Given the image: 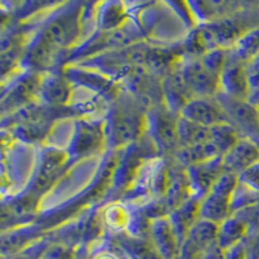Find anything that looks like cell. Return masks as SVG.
I'll use <instances>...</instances> for the list:
<instances>
[{"instance_id": "1", "label": "cell", "mask_w": 259, "mask_h": 259, "mask_svg": "<svg viewBox=\"0 0 259 259\" xmlns=\"http://www.w3.org/2000/svg\"><path fill=\"white\" fill-rule=\"evenodd\" d=\"M135 100V99H134ZM140 106L135 101L134 105L122 103L114 106L106 117L105 123L106 143L110 147H124L133 145L147 133L145 114L140 113Z\"/></svg>"}, {"instance_id": "2", "label": "cell", "mask_w": 259, "mask_h": 259, "mask_svg": "<svg viewBox=\"0 0 259 259\" xmlns=\"http://www.w3.org/2000/svg\"><path fill=\"white\" fill-rule=\"evenodd\" d=\"M239 186V175L224 171L210 193L201 201L200 219L221 224L232 215V196Z\"/></svg>"}, {"instance_id": "3", "label": "cell", "mask_w": 259, "mask_h": 259, "mask_svg": "<svg viewBox=\"0 0 259 259\" xmlns=\"http://www.w3.org/2000/svg\"><path fill=\"white\" fill-rule=\"evenodd\" d=\"M180 115L175 114L163 104L153 106L145 114L147 135L152 143L163 152H177L179 148L178 121Z\"/></svg>"}, {"instance_id": "4", "label": "cell", "mask_w": 259, "mask_h": 259, "mask_svg": "<svg viewBox=\"0 0 259 259\" xmlns=\"http://www.w3.org/2000/svg\"><path fill=\"white\" fill-rule=\"evenodd\" d=\"M178 70L193 97L214 99L221 92L219 75L210 70L200 57L186 60Z\"/></svg>"}, {"instance_id": "5", "label": "cell", "mask_w": 259, "mask_h": 259, "mask_svg": "<svg viewBox=\"0 0 259 259\" xmlns=\"http://www.w3.org/2000/svg\"><path fill=\"white\" fill-rule=\"evenodd\" d=\"M106 143L105 123L96 119L77 122L70 139L68 153L70 157H84L96 153Z\"/></svg>"}, {"instance_id": "6", "label": "cell", "mask_w": 259, "mask_h": 259, "mask_svg": "<svg viewBox=\"0 0 259 259\" xmlns=\"http://www.w3.org/2000/svg\"><path fill=\"white\" fill-rule=\"evenodd\" d=\"M80 30V11L74 9L53 17L47 22L39 36L46 41L57 47L59 50H66L77 40Z\"/></svg>"}, {"instance_id": "7", "label": "cell", "mask_w": 259, "mask_h": 259, "mask_svg": "<svg viewBox=\"0 0 259 259\" xmlns=\"http://www.w3.org/2000/svg\"><path fill=\"white\" fill-rule=\"evenodd\" d=\"M221 94L226 96L247 101L249 83H247L246 62L242 61L235 51H230L224 68L219 75Z\"/></svg>"}, {"instance_id": "8", "label": "cell", "mask_w": 259, "mask_h": 259, "mask_svg": "<svg viewBox=\"0 0 259 259\" xmlns=\"http://www.w3.org/2000/svg\"><path fill=\"white\" fill-rule=\"evenodd\" d=\"M71 94H73V85L65 78L64 73L47 71V73H41L40 75L35 101L50 108L69 105Z\"/></svg>"}, {"instance_id": "9", "label": "cell", "mask_w": 259, "mask_h": 259, "mask_svg": "<svg viewBox=\"0 0 259 259\" xmlns=\"http://www.w3.org/2000/svg\"><path fill=\"white\" fill-rule=\"evenodd\" d=\"M180 117L205 127H214L217 124L231 122L217 97H193L183 108Z\"/></svg>"}, {"instance_id": "10", "label": "cell", "mask_w": 259, "mask_h": 259, "mask_svg": "<svg viewBox=\"0 0 259 259\" xmlns=\"http://www.w3.org/2000/svg\"><path fill=\"white\" fill-rule=\"evenodd\" d=\"M186 171L192 197L202 201L210 193L217 180L226 171L223 166V157L187 167Z\"/></svg>"}, {"instance_id": "11", "label": "cell", "mask_w": 259, "mask_h": 259, "mask_svg": "<svg viewBox=\"0 0 259 259\" xmlns=\"http://www.w3.org/2000/svg\"><path fill=\"white\" fill-rule=\"evenodd\" d=\"M69 153L60 148L51 147L41 153L40 163L38 166L36 175L32 180V191L35 194L45 193L52 187L55 180L59 178L62 167L69 158Z\"/></svg>"}, {"instance_id": "12", "label": "cell", "mask_w": 259, "mask_h": 259, "mask_svg": "<svg viewBox=\"0 0 259 259\" xmlns=\"http://www.w3.org/2000/svg\"><path fill=\"white\" fill-rule=\"evenodd\" d=\"M41 73L27 71L21 75L12 84L9 85L8 94H4L3 109L4 110H20L21 108L34 103L38 91L39 80Z\"/></svg>"}, {"instance_id": "13", "label": "cell", "mask_w": 259, "mask_h": 259, "mask_svg": "<svg viewBox=\"0 0 259 259\" xmlns=\"http://www.w3.org/2000/svg\"><path fill=\"white\" fill-rule=\"evenodd\" d=\"M149 240L162 259H179L182 242L168 219V215L150 223Z\"/></svg>"}, {"instance_id": "14", "label": "cell", "mask_w": 259, "mask_h": 259, "mask_svg": "<svg viewBox=\"0 0 259 259\" xmlns=\"http://www.w3.org/2000/svg\"><path fill=\"white\" fill-rule=\"evenodd\" d=\"M61 51L62 50H59L43 38L38 36L31 43L29 51L25 53L24 66L27 69V71H34V73L53 71V68L59 62Z\"/></svg>"}, {"instance_id": "15", "label": "cell", "mask_w": 259, "mask_h": 259, "mask_svg": "<svg viewBox=\"0 0 259 259\" xmlns=\"http://www.w3.org/2000/svg\"><path fill=\"white\" fill-rule=\"evenodd\" d=\"M65 78L79 89L89 90L97 95H105L112 89V79L94 68L68 66L64 71Z\"/></svg>"}, {"instance_id": "16", "label": "cell", "mask_w": 259, "mask_h": 259, "mask_svg": "<svg viewBox=\"0 0 259 259\" xmlns=\"http://www.w3.org/2000/svg\"><path fill=\"white\" fill-rule=\"evenodd\" d=\"M259 161V145L250 139L241 138L239 143L223 156L224 170L240 175Z\"/></svg>"}, {"instance_id": "17", "label": "cell", "mask_w": 259, "mask_h": 259, "mask_svg": "<svg viewBox=\"0 0 259 259\" xmlns=\"http://www.w3.org/2000/svg\"><path fill=\"white\" fill-rule=\"evenodd\" d=\"M161 90L166 108L178 115H180V112L188 104V101L193 99L179 70L166 75L161 84Z\"/></svg>"}, {"instance_id": "18", "label": "cell", "mask_w": 259, "mask_h": 259, "mask_svg": "<svg viewBox=\"0 0 259 259\" xmlns=\"http://www.w3.org/2000/svg\"><path fill=\"white\" fill-rule=\"evenodd\" d=\"M200 207L201 201L197 198L191 197L182 203L180 206L168 212V219L174 227L175 232L179 237L180 242L186 241L188 237L189 231L200 219Z\"/></svg>"}, {"instance_id": "19", "label": "cell", "mask_w": 259, "mask_h": 259, "mask_svg": "<svg viewBox=\"0 0 259 259\" xmlns=\"http://www.w3.org/2000/svg\"><path fill=\"white\" fill-rule=\"evenodd\" d=\"M114 242L124 259H162L149 239L134 237L124 232L115 235Z\"/></svg>"}, {"instance_id": "20", "label": "cell", "mask_w": 259, "mask_h": 259, "mask_svg": "<svg viewBox=\"0 0 259 259\" xmlns=\"http://www.w3.org/2000/svg\"><path fill=\"white\" fill-rule=\"evenodd\" d=\"M39 240L40 239H39L38 227H22L18 230L9 231L8 235L3 236V242H2L3 254L8 256L16 255Z\"/></svg>"}, {"instance_id": "21", "label": "cell", "mask_w": 259, "mask_h": 259, "mask_svg": "<svg viewBox=\"0 0 259 259\" xmlns=\"http://www.w3.org/2000/svg\"><path fill=\"white\" fill-rule=\"evenodd\" d=\"M247 230L249 227L244 219L231 215L230 218L219 224L218 245L223 247L224 250H230L236 245L244 242Z\"/></svg>"}, {"instance_id": "22", "label": "cell", "mask_w": 259, "mask_h": 259, "mask_svg": "<svg viewBox=\"0 0 259 259\" xmlns=\"http://www.w3.org/2000/svg\"><path fill=\"white\" fill-rule=\"evenodd\" d=\"M218 157H222L221 153H219L218 149L215 148V145L211 142L198 145H192V147L179 148L175 152L177 162L184 168L198 165V163H203V162L218 158Z\"/></svg>"}, {"instance_id": "23", "label": "cell", "mask_w": 259, "mask_h": 259, "mask_svg": "<svg viewBox=\"0 0 259 259\" xmlns=\"http://www.w3.org/2000/svg\"><path fill=\"white\" fill-rule=\"evenodd\" d=\"M218 231L219 224L205 221V219H198L197 223L189 231L186 241L193 245L194 247H197L198 250L205 251L218 242Z\"/></svg>"}, {"instance_id": "24", "label": "cell", "mask_w": 259, "mask_h": 259, "mask_svg": "<svg viewBox=\"0 0 259 259\" xmlns=\"http://www.w3.org/2000/svg\"><path fill=\"white\" fill-rule=\"evenodd\" d=\"M178 138H179V148L203 144V143L210 142V127L201 126V124L188 121L186 118L179 117Z\"/></svg>"}, {"instance_id": "25", "label": "cell", "mask_w": 259, "mask_h": 259, "mask_svg": "<svg viewBox=\"0 0 259 259\" xmlns=\"http://www.w3.org/2000/svg\"><path fill=\"white\" fill-rule=\"evenodd\" d=\"M103 104L104 100L101 99V95H97L89 90L79 89V87L73 89L71 99L69 101L71 109L79 114L90 115V117H94L95 114L100 113L103 109Z\"/></svg>"}, {"instance_id": "26", "label": "cell", "mask_w": 259, "mask_h": 259, "mask_svg": "<svg viewBox=\"0 0 259 259\" xmlns=\"http://www.w3.org/2000/svg\"><path fill=\"white\" fill-rule=\"evenodd\" d=\"M241 138H244V136L240 134L239 130L236 128L231 122L210 127V142L215 145V148L218 149L222 157L228 150L232 149Z\"/></svg>"}, {"instance_id": "27", "label": "cell", "mask_w": 259, "mask_h": 259, "mask_svg": "<svg viewBox=\"0 0 259 259\" xmlns=\"http://www.w3.org/2000/svg\"><path fill=\"white\" fill-rule=\"evenodd\" d=\"M235 53L244 62H249L259 56V26L241 34L233 48Z\"/></svg>"}, {"instance_id": "28", "label": "cell", "mask_w": 259, "mask_h": 259, "mask_svg": "<svg viewBox=\"0 0 259 259\" xmlns=\"http://www.w3.org/2000/svg\"><path fill=\"white\" fill-rule=\"evenodd\" d=\"M104 222L110 227V230L114 232V235L124 233L128 228L130 212L123 206L114 205V206L106 209V211L104 212Z\"/></svg>"}, {"instance_id": "29", "label": "cell", "mask_w": 259, "mask_h": 259, "mask_svg": "<svg viewBox=\"0 0 259 259\" xmlns=\"http://www.w3.org/2000/svg\"><path fill=\"white\" fill-rule=\"evenodd\" d=\"M247 83H249V97L247 101L255 105L259 101V56L246 62Z\"/></svg>"}, {"instance_id": "30", "label": "cell", "mask_w": 259, "mask_h": 259, "mask_svg": "<svg viewBox=\"0 0 259 259\" xmlns=\"http://www.w3.org/2000/svg\"><path fill=\"white\" fill-rule=\"evenodd\" d=\"M36 205H38V194L31 192L27 196L17 198L9 205V215H13L17 218L18 217H25L35 209Z\"/></svg>"}, {"instance_id": "31", "label": "cell", "mask_w": 259, "mask_h": 259, "mask_svg": "<svg viewBox=\"0 0 259 259\" xmlns=\"http://www.w3.org/2000/svg\"><path fill=\"white\" fill-rule=\"evenodd\" d=\"M239 183L253 191L254 193L259 194V161L245 171H242L239 175Z\"/></svg>"}, {"instance_id": "32", "label": "cell", "mask_w": 259, "mask_h": 259, "mask_svg": "<svg viewBox=\"0 0 259 259\" xmlns=\"http://www.w3.org/2000/svg\"><path fill=\"white\" fill-rule=\"evenodd\" d=\"M48 246H50V244L47 241L39 240L35 244H32L31 246L25 249L24 251H21V253L16 254V255L9 256L8 259H41L43 255H45L46 250L48 249Z\"/></svg>"}, {"instance_id": "33", "label": "cell", "mask_w": 259, "mask_h": 259, "mask_svg": "<svg viewBox=\"0 0 259 259\" xmlns=\"http://www.w3.org/2000/svg\"><path fill=\"white\" fill-rule=\"evenodd\" d=\"M123 18V12L122 9H117L115 4H109L108 8H105V11L103 12V17H101V26L104 29H112L114 27L115 24H119Z\"/></svg>"}, {"instance_id": "34", "label": "cell", "mask_w": 259, "mask_h": 259, "mask_svg": "<svg viewBox=\"0 0 259 259\" xmlns=\"http://www.w3.org/2000/svg\"><path fill=\"white\" fill-rule=\"evenodd\" d=\"M41 259H74V251L62 244L50 245Z\"/></svg>"}, {"instance_id": "35", "label": "cell", "mask_w": 259, "mask_h": 259, "mask_svg": "<svg viewBox=\"0 0 259 259\" xmlns=\"http://www.w3.org/2000/svg\"><path fill=\"white\" fill-rule=\"evenodd\" d=\"M202 254L203 251L198 250L197 247H194L188 241H184L182 245L179 259H202Z\"/></svg>"}, {"instance_id": "36", "label": "cell", "mask_w": 259, "mask_h": 259, "mask_svg": "<svg viewBox=\"0 0 259 259\" xmlns=\"http://www.w3.org/2000/svg\"><path fill=\"white\" fill-rule=\"evenodd\" d=\"M227 258V250H224L223 247L219 246L218 242L210 246L209 249L203 251L202 259H226Z\"/></svg>"}, {"instance_id": "37", "label": "cell", "mask_w": 259, "mask_h": 259, "mask_svg": "<svg viewBox=\"0 0 259 259\" xmlns=\"http://www.w3.org/2000/svg\"><path fill=\"white\" fill-rule=\"evenodd\" d=\"M94 259H124L119 256V254L112 250H104L94 256Z\"/></svg>"}, {"instance_id": "38", "label": "cell", "mask_w": 259, "mask_h": 259, "mask_svg": "<svg viewBox=\"0 0 259 259\" xmlns=\"http://www.w3.org/2000/svg\"><path fill=\"white\" fill-rule=\"evenodd\" d=\"M254 106H255V108H256V112H258V117H259V101Z\"/></svg>"}]
</instances>
